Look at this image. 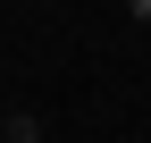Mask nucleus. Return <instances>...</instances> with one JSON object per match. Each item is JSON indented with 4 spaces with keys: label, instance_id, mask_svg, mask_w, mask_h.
<instances>
[{
    "label": "nucleus",
    "instance_id": "1",
    "mask_svg": "<svg viewBox=\"0 0 151 143\" xmlns=\"http://www.w3.org/2000/svg\"><path fill=\"white\" fill-rule=\"evenodd\" d=\"M0 143H50V135H42V126H34V118H25V110H17V118H9V126H0Z\"/></svg>",
    "mask_w": 151,
    "mask_h": 143
}]
</instances>
